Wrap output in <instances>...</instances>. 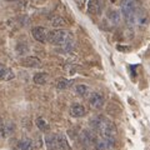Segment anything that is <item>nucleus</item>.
<instances>
[{
    "label": "nucleus",
    "instance_id": "1",
    "mask_svg": "<svg viewBox=\"0 0 150 150\" xmlns=\"http://www.w3.org/2000/svg\"><path fill=\"white\" fill-rule=\"evenodd\" d=\"M121 13H123L125 21L129 25H140L146 23V15L138 6L135 0H124L121 4Z\"/></svg>",
    "mask_w": 150,
    "mask_h": 150
},
{
    "label": "nucleus",
    "instance_id": "2",
    "mask_svg": "<svg viewBox=\"0 0 150 150\" xmlns=\"http://www.w3.org/2000/svg\"><path fill=\"white\" fill-rule=\"evenodd\" d=\"M90 126L94 131H96L100 137H110L115 138L118 131H116V126L112 121H110L108 118L103 115H96L90 120Z\"/></svg>",
    "mask_w": 150,
    "mask_h": 150
},
{
    "label": "nucleus",
    "instance_id": "3",
    "mask_svg": "<svg viewBox=\"0 0 150 150\" xmlns=\"http://www.w3.org/2000/svg\"><path fill=\"white\" fill-rule=\"evenodd\" d=\"M70 36V34L68 31H65L63 29H55L48 33V36H46V41H49L50 44L53 45H58L62 46L65 41L68 40V38Z\"/></svg>",
    "mask_w": 150,
    "mask_h": 150
},
{
    "label": "nucleus",
    "instance_id": "4",
    "mask_svg": "<svg viewBox=\"0 0 150 150\" xmlns=\"http://www.w3.org/2000/svg\"><path fill=\"white\" fill-rule=\"evenodd\" d=\"M115 138L100 137L96 138L95 143H94V148H95V150H112L115 148Z\"/></svg>",
    "mask_w": 150,
    "mask_h": 150
},
{
    "label": "nucleus",
    "instance_id": "5",
    "mask_svg": "<svg viewBox=\"0 0 150 150\" xmlns=\"http://www.w3.org/2000/svg\"><path fill=\"white\" fill-rule=\"evenodd\" d=\"M15 131V125L11 121H3L0 125V138H9Z\"/></svg>",
    "mask_w": 150,
    "mask_h": 150
},
{
    "label": "nucleus",
    "instance_id": "6",
    "mask_svg": "<svg viewBox=\"0 0 150 150\" xmlns=\"http://www.w3.org/2000/svg\"><path fill=\"white\" fill-rule=\"evenodd\" d=\"M89 104H90V106L94 108V109H100V108H103V105H104V96H103L100 93L94 91L90 94V96H89Z\"/></svg>",
    "mask_w": 150,
    "mask_h": 150
},
{
    "label": "nucleus",
    "instance_id": "7",
    "mask_svg": "<svg viewBox=\"0 0 150 150\" xmlns=\"http://www.w3.org/2000/svg\"><path fill=\"white\" fill-rule=\"evenodd\" d=\"M31 35L36 41H39V43H45L46 36H48V31H46V29L43 26H35L31 29Z\"/></svg>",
    "mask_w": 150,
    "mask_h": 150
},
{
    "label": "nucleus",
    "instance_id": "8",
    "mask_svg": "<svg viewBox=\"0 0 150 150\" xmlns=\"http://www.w3.org/2000/svg\"><path fill=\"white\" fill-rule=\"evenodd\" d=\"M15 78V74H14V71L8 68L6 65H4L0 63V81H9V80H13V79Z\"/></svg>",
    "mask_w": 150,
    "mask_h": 150
},
{
    "label": "nucleus",
    "instance_id": "9",
    "mask_svg": "<svg viewBox=\"0 0 150 150\" xmlns=\"http://www.w3.org/2000/svg\"><path fill=\"white\" fill-rule=\"evenodd\" d=\"M20 64L25 68H39L41 65V62L36 56H26V58L21 59Z\"/></svg>",
    "mask_w": 150,
    "mask_h": 150
},
{
    "label": "nucleus",
    "instance_id": "10",
    "mask_svg": "<svg viewBox=\"0 0 150 150\" xmlns=\"http://www.w3.org/2000/svg\"><path fill=\"white\" fill-rule=\"evenodd\" d=\"M69 112L73 118H81V116L86 114V109H85V106L81 104H73L70 106Z\"/></svg>",
    "mask_w": 150,
    "mask_h": 150
},
{
    "label": "nucleus",
    "instance_id": "11",
    "mask_svg": "<svg viewBox=\"0 0 150 150\" xmlns=\"http://www.w3.org/2000/svg\"><path fill=\"white\" fill-rule=\"evenodd\" d=\"M96 140V135L91 130H84L81 133V142L85 145H94Z\"/></svg>",
    "mask_w": 150,
    "mask_h": 150
},
{
    "label": "nucleus",
    "instance_id": "12",
    "mask_svg": "<svg viewBox=\"0 0 150 150\" xmlns=\"http://www.w3.org/2000/svg\"><path fill=\"white\" fill-rule=\"evenodd\" d=\"M101 9V0H89L88 3V13L91 15L99 14Z\"/></svg>",
    "mask_w": 150,
    "mask_h": 150
},
{
    "label": "nucleus",
    "instance_id": "13",
    "mask_svg": "<svg viewBox=\"0 0 150 150\" xmlns=\"http://www.w3.org/2000/svg\"><path fill=\"white\" fill-rule=\"evenodd\" d=\"M45 144L48 150H58V144H56V135L49 134L45 137Z\"/></svg>",
    "mask_w": 150,
    "mask_h": 150
},
{
    "label": "nucleus",
    "instance_id": "14",
    "mask_svg": "<svg viewBox=\"0 0 150 150\" xmlns=\"http://www.w3.org/2000/svg\"><path fill=\"white\" fill-rule=\"evenodd\" d=\"M31 149H33V140L31 139H23L15 146V150H31Z\"/></svg>",
    "mask_w": 150,
    "mask_h": 150
},
{
    "label": "nucleus",
    "instance_id": "15",
    "mask_svg": "<svg viewBox=\"0 0 150 150\" xmlns=\"http://www.w3.org/2000/svg\"><path fill=\"white\" fill-rule=\"evenodd\" d=\"M33 80H34V83L38 84V85H44V84H46V81L49 80V75L46 73H36L34 75V78H33Z\"/></svg>",
    "mask_w": 150,
    "mask_h": 150
},
{
    "label": "nucleus",
    "instance_id": "16",
    "mask_svg": "<svg viewBox=\"0 0 150 150\" xmlns=\"http://www.w3.org/2000/svg\"><path fill=\"white\" fill-rule=\"evenodd\" d=\"M75 93H76L78 95L85 98L90 94V88L88 85H85V84H78V85L75 86Z\"/></svg>",
    "mask_w": 150,
    "mask_h": 150
},
{
    "label": "nucleus",
    "instance_id": "17",
    "mask_svg": "<svg viewBox=\"0 0 150 150\" xmlns=\"http://www.w3.org/2000/svg\"><path fill=\"white\" fill-rule=\"evenodd\" d=\"M56 144H58V150H69L68 140L64 135H56Z\"/></svg>",
    "mask_w": 150,
    "mask_h": 150
},
{
    "label": "nucleus",
    "instance_id": "18",
    "mask_svg": "<svg viewBox=\"0 0 150 150\" xmlns=\"http://www.w3.org/2000/svg\"><path fill=\"white\" fill-rule=\"evenodd\" d=\"M73 85V81L69 80V79H65V78H62L59 79L58 83H56V88L59 89V90H65V89H68Z\"/></svg>",
    "mask_w": 150,
    "mask_h": 150
},
{
    "label": "nucleus",
    "instance_id": "19",
    "mask_svg": "<svg viewBox=\"0 0 150 150\" xmlns=\"http://www.w3.org/2000/svg\"><path fill=\"white\" fill-rule=\"evenodd\" d=\"M51 25L55 26V28H63L67 25V20L62 16H54L51 19Z\"/></svg>",
    "mask_w": 150,
    "mask_h": 150
},
{
    "label": "nucleus",
    "instance_id": "20",
    "mask_svg": "<svg viewBox=\"0 0 150 150\" xmlns=\"http://www.w3.org/2000/svg\"><path fill=\"white\" fill-rule=\"evenodd\" d=\"M108 18H109L110 23H112L114 25H116V24H119L120 23V14L118 11H110L109 15H108Z\"/></svg>",
    "mask_w": 150,
    "mask_h": 150
},
{
    "label": "nucleus",
    "instance_id": "21",
    "mask_svg": "<svg viewBox=\"0 0 150 150\" xmlns=\"http://www.w3.org/2000/svg\"><path fill=\"white\" fill-rule=\"evenodd\" d=\"M36 125H38V128L41 129V130L48 128V125H46L45 120H44V119H41V118H38V119H36Z\"/></svg>",
    "mask_w": 150,
    "mask_h": 150
},
{
    "label": "nucleus",
    "instance_id": "22",
    "mask_svg": "<svg viewBox=\"0 0 150 150\" xmlns=\"http://www.w3.org/2000/svg\"><path fill=\"white\" fill-rule=\"evenodd\" d=\"M75 3H76V5L81 9L84 6V3H85V0H75Z\"/></svg>",
    "mask_w": 150,
    "mask_h": 150
},
{
    "label": "nucleus",
    "instance_id": "23",
    "mask_svg": "<svg viewBox=\"0 0 150 150\" xmlns=\"http://www.w3.org/2000/svg\"><path fill=\"white\" fill-rule=\"evenodd\" d=\"M1 123H3V120H1V119H0V125H1Z\"/></svg>",
    "mask_w": 150,
    "mask_h": 150
}]
</instances>
